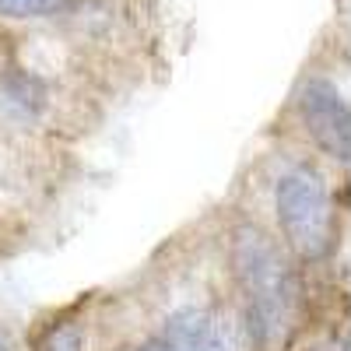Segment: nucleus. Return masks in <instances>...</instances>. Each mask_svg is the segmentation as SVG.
I'll use <instances>...</instances> for the list:
<instances>
[{"label":"nucleus","instance_id":"6","mask_svg":"<svg viewBox=\"0 0 351 351\" xmlns=\"http://www.w3.org/2000/svg\"><path fill=\"white\" fill-rule=\"evenodd\" d=\"M39 351H84V334L74 324H53L43 334Z\"/></svg>","mask_w":351,"mask_h":351},{"label":"nucleus","instance_id":"2","mask_svg":"<svg viewBox=\"0 0 351 351\" xmlns=\"http://www.w3.org/2000/svg\"><path fill=\"white\" fill-rule=\"evenodd\" d=\"M274 211L285 246L302 263H316L337 246V211L324 172L313 165H295L278 180Z\"/></svg>","mask_w":351,"mask_h":351},{"label":"nucleus","instance_id":"1","mask_svg":"<svg viewBox=\"0 0 351 351\" xmlns=\"http://www.w3.org/2000/svg\"><path fill=\"white\" fill-rule=\"evenodd\" d=\"M232 271L253 344L260 351H285L302 316V288L288 256L263 228L246 225L232 239Z\"/></svg>","mask_w":351,"mask_h":351},{"label":"nucleus","instance_id":"4","mask_svg":"<svg viewBox=\"0 0 351 351\" xmlns=\"http://www.w3.org/2000/svg\"><path fill=\"white\" fill-rule=\"evenodd\" d=\"M144 351H236L228 324L211 309H180Z\"/></svg>","mask_w":351,"mask_h":351},{"label":"nucleus","instance_id":"3","mask_svg":"<svg viewBox=\"0 0 351 351\" xmlns=\"http://www.w3.org/2000/svg\"><path fill=\"white\" fill-rule=\"evenodd\" d=\"M295 109L309 141L327 158L344 165L351 158V112L341 88L327 77H309L295 95Z\"/></svg>","mask_w":351,"mask_h":351},{"label":"nucleus","instance_id":"5","mask_svg":"<svg viewBox=\"0 0 351 351\" xmlns=\"http://www.w3.org/2000/svg\"><path fill=\"white\" fill-rule=\"evenodd\" d=\"M71 8L74 0H0V18H14V21L56 18V14H67Z\"/></svg>","mask_w":351,"mask_h":351}]
</instances>
